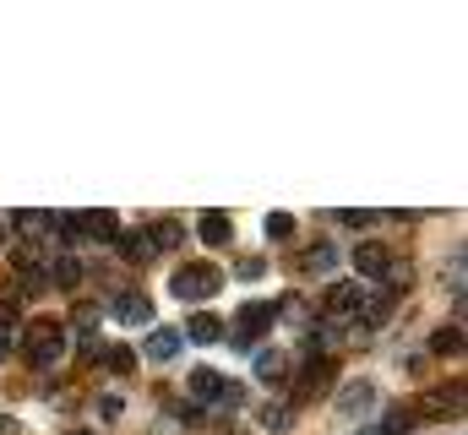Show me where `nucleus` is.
Segmentation results:
<instances>
[{"mask_svg": "<svg viewBox=\"0 0 468 435\" xmlns=\"http://www.w3.org/2000/svg\"><path fill=\"white\" fill-rule=\"evenodd\" d=\"M66 343H71V332L55 322V316H38V322H27V332H22V348H27V365L33 370L60 365L66 359Z\"/></svg>", "mask_w": 468, "mask_h": 435, "instance_id": "f257e3e1", "label": "nucleus"}, {"mask_svg": "<svg viewBox=\"0 0 468 435\" xmlns=\"http://www.w3.org/2000/svg\"><path fill=\"white\" fill-rule=\"evenodd\" d=\"M224 289V272L213 267V261H186L175 278H169V294L175 300H186V305H197V300H213Z\"/></svg>", "mask_w": 468, "mask_h": 435, "instance_id": "f03ea898", "label": "nucleus"}, {"mask_svg": "<svg viewBox=\"0 0 468 435\" xmlns=\"http://www.w3.org/2000/svg\"><path fill=\"white\" fill-rule=\"evenodd\" d=\"M272 326H278V305H272V300L239 305V316H234V343H239V354H250V343H256L261 332H272Z\"/></svg>", "mask_w": 468, "mask_h": 435, "instance_id": "7ed1b4c3", "label": "nucleus"}, {"mask_svg": "<svg viewBox=\"0 0 468 435\" xmlns=\"http://www.w3.org/2000/svg\"><path fill=\"white\" fill-rule=\"evenodd\" d=\"M359 300H365V294H359V283L344 278V283H333V289H327L322 311H327V322H354V316H359Z\"/></svg>", "mask_w": 468, "mask_h": 435, "instance_id": "20e7f679", "label": "nucleus"}, {"mask_svg": "<svg viewBox=\"0 0 468 435\" xmlns=\"http://www.w3.org/2000/svg\"><path fill=\"white\" fill-rule=\"evenodd\" d=\"M110 316H115L120 326H147V322H153V300H147V294H136V289H125V294H115Z\"/></svg>", "mask_w": 468, "mask_h": 435, "instance_id": "39448f33", "label": "nucleus"}, {"mask_svg": "<svg viewBox=\"0 0 468 435\" xmlns=\"http://www.w3.org/2000/svg\"><path fill=\"white\" fill-rule=\"evenodd\" d=\"M115 250L131 261V267H147V261L158 256V250H153V239H147L142 228H120V234H115Z\"/></svg>", "mask_w": 468, "mask_h": 435, "instance_id": "423d86ee", "label": "nucleus"}, {"mask_svg": "<svg viewBox=\"0 0 468 435\" xmlns=\"http://www.w3.org/2000/svg\"><path fill=\"white\" fill-rule=\"evenodd\" d=\"M354 267H359V278H387L392 250H387V245H376V239H365V245L354 250Z\"/></svg>", "mask_w": 468, "mask_h": 435, "instance_id": "0eeeda50", "label": "nucleus"}, {"mask_svg": "<svg viewBox=\"0 0 468 435\" xmlns=\"http://www.w3.org/2000/svg\"><path fill=\"white\" fill-rule=\"evenodd\" d=\"M333 381V359H311V370L300 376V387H294V403H311V398H322V387Z\"/></svg>", "mask_w": 468, "mask_h": 435, "instance_id": "6e6552de", "label": "nucleus"}, {"mask_svg": "<svg viewBox=\"0 0 468 435\" xmlns=\"http://www.w3.org/2000/svg\"><path fill=\"white\" fill-rule=\"evenodd\" d=\"M180 337H191V343H224V337H229V326L218 322L213 311H197V316L186 322V332H180Z\"/></svg>", "mask_w": 468, "mask_h": 435, "instance_id": "1a4fd4ad", "label": "nucleus"}, {"mask_svg": "<svg viewBox=\"0 0 468 435\" xmlns=\"http://www.w3.org/2000/svg\"><path fill=\"white\" fill-rule=\"evenodd\" d=\"M338 408H344L349 419H359V414H370V408H376V387H370V381H349V387L338 392Z\"/></svg>", "mask_w": 468, "mask_h": 435, "instance_id": "9d476101", "label": "nucleus"}, {"mask_svg": "<svg viewBox=\"0 0 468 435\" xmlns=\"http://www.w3.org/2000/svg\"><path fill=\"white\" fill-rule=\"evenodd\" d=\"M186 387H191V403H218V398H224V376H218V370H207V365H202V370H191V381H186Z\"/></svg>", "mask_w": 468, "mask_h": 435, "instance_id": "9b49d317", "label": "nucleus"}, {"mask_svg": "<svg viewBox=\"0 0 468 435\" xmlns=\"http://www.w3.org/2000/svg\"><path fill=\"white\" fill-rule=\"evenodd\" d=\"M392 305H398V294H387V289H381V294H365V300H359V322L365 326H387L392 322Z\"/></svg>", "mask_w": 468, "mask_h": 435, "instance_id": "f8f14e48", "label": "nucleus"}, {"mask_svg": "<svg viewBox=\"0 0 468 435\" xmlns=\"http://www.w3.org/2000/svg\"><path fill=\"white\" fill-rule=\"evenodd\" d=\"M71 218H77V228L93 234V239H115L120 234V218L110 213V207H99V213H71Z\"/></svg>", "mask_w": 468, "mask_h": 435, "instance_id": "ddd939ff", "label": "nucleus"}, {"mask_svg": "<svg viewBox=\"0 0 468 435\" xmlns=\"http://www.w3.org/2000/svg\"><path fill=\"white\" fill-rule=\"evenodd\" d=\"M425 414H431V419H447V414L458 419V414H463V387H441V392H431V398H425Z\"/></svg>", "mask_w": 468, "mask_h": 435, "instance_id": "4468645a", "label": "nucleus"}, {"mask_svg": "<svg viewBox=\"0 0 468 435\" xmlns=\"http://www.w3.org/2000/svg\"><path fill=\"white\" fill-rule=\"evenodd\" d=\"M147 239H153V250H180V245H186V223H180V218H158Z\"/></svg>", "mask_w": 468, "mask_h": 435, "instance_id": "2eb2a0df", "label": "nucleus"}, {"mask_svg": "<svg viewBox=\"0 0 468 435\" xmlns=\"http://www.w3.org/2000/svg\"><path fill=\"white\" fill-rule=\"evenodd\" d=\"M180 343H186V337H180L175 326H158V332L147 337V359H153V365H164V359H175V354H180Z\"/></svg>", "mask_w": 468, "mask_h": 435, "instance_id": "dca6fc26", "label": "nucleus"}, {"mask_svg": "<svg viewBox=\"0 0 468 435\" xmlns=\"http://www.w3.org/2000/svg\"><path fill=\"white\" fill-rule=\"evenodd\" d=\"M197 234H202L207 245H229V239H234V218L229 213H202Z\"/></svg>", "mask_w": 468, "mask_h": 435, "instance_id": "f3484780", "label": "nucleus"}, {"mask_svg": "<svg viewBox=\"0 0 468 435\" xmlns=\"http://www.w3.org/2000/svg\"><path fill=\"white\" fill-rule=\"evenodd\" d=\"M256 376H261L267 387H278V381L289 376V359H283V348H261V354H256Z\"/></svg>", "mask_w": 468, "mask_h": 435, "instance_id": "a211bd4d", "label": "nucleus"}, {"mask_svg": "<svg viewBox=\"0 0 468 435\" xmlns=\"http://www.w3.org/2000/svg\"><path fill=\"white\" fill-rule=\"evenodd\" d=\"M431 354L458 359V354H463V326H458V322H452V326H436V332H431Z\"/></svg>", "mask_w": 468, "mask_h": 435, "instance_id": "6ab92c4d", "label": "nucleus"}, {"mask_svg": "<svg viewBox=\"0 0 468 435\" xmlns=\"http://www.w3.org/2000/svg\"><path fill=\"white\" fill-rule=\"evenodd\" d=\"M300 267H305V272H333V267H338V250H333V239H316V245L300 256Z\"/></svg>", "mask_w": 468, "mask_h": 435, "instance_id": "aec40b11", "label": "nucleus"}, {"mask_svg": "<svg viewBox=\"0 0 468 435\" xmlns=\"http://www.w3.org/2000/svg\"><path fill=\"white\" fill-rule=\"evenodd\" d=\"M49 283L77 289V283H82V261H77V256H55V261H49Z\"/></svg>", "mask_w": 468, "mask_h": 435, "instance_id": "412c9836", "label": "nucleus"}, {"mask_svg": "<svg viewBox=\"0 0 468 435\" xmlns=\"http://www.w3.org/2000/svg\"><path fill=\"white\" fill-rule=\"evenodd\" d=\"M99 359H104L115 376H131V370H136V354H131L125 343H104V354H99Z\"/></svg>", "mask_w": 468, "mask_h": 435, "instance_id": "4be33fe9", "label": "nucleus"}, {"mask_svg": "<svg viewBox=\"0 0 468 435\" xmlns=\"http://www.w3.org/2000/svg\"><path fill=\"white\" fill-rule=\"evenodd\" d=\"M16 326H22V300H16V294H5V300H0V332H5V337H16Z\"/></svg>", "mask_w": 468, "mask_h": 435, "instance_id": "5701e85b", "label": "nucleus"}, {"mask_svg": "<svg viewBox=\"0 0 468 435\" xmlns=\"http://www.w3.org/2000/svg\"><path fill=\"white\" fill-rule=\"evenodd\" d=\"M261 425H267V430H289V425H294V408H289V403H267V408H261Z\"/></svg>", "mask_w": 468, "mask_h": 435, "instance_id": "b1692460", "label": "nucleus"}, {"mask_svg": "<svg viewBox=\"0 0 468 435\" xmlns=\"http://www.w3.org/2000/svg\"><path fill=\"white\" fill-rule=\"evenodd\" d=\"M261 228H267V239H289V234H294V218H289V213H267Z\"/></svg>", "mask_w": 468, "mask_h": 435, "instance_id": "393cba45", "label": "nucleus"}, {"mask_svg": "<svg viewBox=\"0 0 468 435\" xmlns=\"http://www.w3.org/2000/svg\"><path fill=\"white\" fill-rule=\"evenodd\" d=\"M409 430H414V414H409V408H392L387 425H381V435H409Z\"/></svg>", "mask_w": 468, "mask_h": 435, "instance_id": "a878e982", "label": "nucleus"}, {"mask_svg": "<svg viewBox=\"0 0 468 435\" xmlns=\"http://www.w3.org/2000/svg\"><path fill=\"white\" fill-rule=\"evenodd\" d=\"M16 228L22 234H44L49 228V213H16Z\"/></svg>", "mask_w": 468, "mask_h": 435, "instance_id": "bb28decb", "label": "nucleus"}, {"mask_svg": "<svg viewBox=\"0 0 468 435\" xmlns=\"http://www.w3.org/2000/svg\"><path fill=\"white\" fill-rule=\"evenodd\" d=\"M333 218H338V223H349V228H370L381 213H354V207H349V213H333Z\"/></svg>", "mask_w": 468, "mask_h": 435, "instance_id": "cd10ccee", "label": "nucleus"}, {"mask_svg": "<svg viewBox=\"0 0 468 435\" xmlns=\"http://www.w3.org/2000/svg\"><path fill=\"white\" fill-rule=\"evenodd\" d=\"M234 272H239V278H245V283H256V278H261V272H267V267H261V261H256V256H250V261H239V267H234Z\"/></svg>", "mask_w": 468, "mask_h": 435, "instance_id": "c85d7f7f", "label": "nucleus"}, {"mask_svg": "<svg viewBox=\"0 0 468 435\" xmlns=\"http://www.w3.org/2000/svg\"><path fill=\"white\" fill-rule=\"evenodd\" d=\"M0 435H22V430H16V419H5V414H0Z\"/></svg>", "mask_w": 468, "mask_h": 435, "instance_id": "c756f323", "label": "nucleus"}, {"mask_svg": "<svg viewBox=\"0 0 468 435\" xmlns=\"http://www.w3.org/2000/svg\"><path fill=\"white\" fill-rule=\"evenodd\" d=\"M5 354H11V337H5V332H0V359H5Z\"/></svg>", "mask_w": 468, "mask_h": 435, "instance_id": "7c9ffc66", "label": "nucleus"}, {"mask_svg": "<svg viewBox=\"0 0 468 435\" xmlns=\"http://www.w3.org/2000/svg\"><path fill=\"white\" fill-rule=\"evenodd\" d=\"M71 435H93V430H71Z\"/></svg>", "mask_w": 468, "mask_h": 435, "instance_id": "2f4dec72", "label": "nucleus"}, {"mask_svg": "<svg viewBox=\"0 0 468 435\" xmlns=\"http://www.w3.org/2000/svg\"><path fill=\"white\" fill-rule=\"evenodd\" d=\"M0 245H5V228H0Z\"/></svg>", "mask_w": 468, "mask_h": 435, "instance_id": "473e14b6", "label": "nucleus"}]
</instances>
